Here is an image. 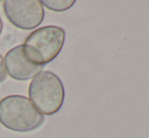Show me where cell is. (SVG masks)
Listing matches in <instances>:
<instances>
[{
	"mask_svg": "<svg viewBox=\"0 0 149 138\" xmlns=\"http://www.w3.org/2000/svg\"><path fill=\"white\" fill-rule=\"evenodd\" d=\"M45 122V117L24 95H11L0 101V124L14 132H31Z\"/></svg>",
	"mask_w": 149,
	"mask_h": 138,
	"instance_id": "obj_1",
	"label": "cell"
},
{
	"mask_svg": "<svg viewBox=\"0 0 149 138\" xmlns=\"http://www.w3.org/2000/svg\"><path fill=\"white\" fill-rule=\"evenodd\" d=\"M65 38V30L57 26H47L33 31L24 44L26 58L35 65H47L60 54Z\"/></svg>",
	"mask_w": 149,
	"mask_h": 138,
	"instance_id": "obj_2",
	"label": "cell"
},
{
	"mask_svg": "<svg viewBox=\"0 0 149 138\" xmlns=\"http://www.w3.org/2000/svg\"><path fill=\"white\" fill-rule=\"evenodd\" d=\"M31 104L41 114L51 116L61 110L65 100L62 80L52 71H42L31 79L29 86Z\"/></svg>",
	"mask_w": 149,
	"mask_h": 138,
	"instance_id": "obj_3",
	"label": "cell"
},
{
	"mask_svg": "<svg viewBox=\"0 0 149 138\" xmlns=\"http://www.w3.org/2000/svg\"><path fill=\"white\" fill-rule=\"evenodd\" d=\"M3 11L10 24L24 31L35 30L45 17V10L39 0H5Z\"/></svg>",
	"mask_w": 149,
	"mask_h": 138,
	"instance_id": "obj_4",
	"label": "cell"
},
{
	"mask_svg": "<svg viewBox=\"0 0 149 138\" xmlns=\"http://www.w3.org/2000/svg\"><path fill=\"white\" fill-rule=\"evenodd\" d=\"M6 73L14 80H28L42 72L44 66L35 65L26 58L24 45L10 49L4 57Z\"/></svg>",
	"mask_w": 149,
	"mask_h": 138,
	"instance_id": "obj_5",
	"label": "cell"
},
{
	"mask_svg": "<svg viewBox=\"0 0 149 138\" xmlns=\"http://www.w3.org/2000/svg\"><path fill=\"white\" fill-rule=\"evenodd\" d=\"M43 7L55 12H62L68 10L75 4V0H43L41 1Z\"/></svg>",
	"mask_w": 149,
	"mask_h": 138,
	"instance_id": "obj_6",
	"label": "cell"
},
{
	"mask_svg": "<svg viewBox=\"0 0 149 138\" xmlns=\"http://www.w3.org/2000/svg\"><path fill=\"white\" fill-rule=\"evenodd\" d=\"M6 77H7V73L5 70V66H4V59L0 54V83L5 81Z\"/></svg>",
	"mask_w": 149,
	"mask_h": 138,
	"instance_id": "obj_7",
	"label": "cell"
},
{
	"mask_svg": "<svg viewBox=\"0 0 149 138\" xmlns=\"http://www.w3.org/2000/svg\"><path fill=\"white\" fill-rule=\"evenodd\" d=\"M2 30H3V22H2L1 17H0V35L2 33Z\"/></svg>",
	"mask_w": 149,
	"mask_h": 138,
	"instance_id": "obj_8",
	"label": "cell"
}]
</instances>
